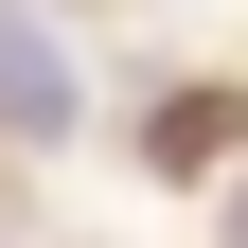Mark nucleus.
Masks as SVG:
<instances>
[{
  "label": "nucleus",
  "instance_id": "1",
  "mask_svg": "<svg viewBox=\"0 0 248 248\" xmlns=\"http://www.w3.org/2000/svg\"><path fill=\"white\" fill-rule=\"evenodd\" d=\"M0 124L18 142H71L89 124V71H71V36H53L36 0H0Z\"/></svg>",
  "mask_w": 248,
  "mask_h": 248
},
{
  "label": "nucleus",
  "instance_id": "2",
  "mask_svg": "<svg viewBox=\"0 0 248 248\" xmlns=\"http://www.w3.org/2000/svg\"><path fill=\"white\" fill-rule=\"evenodd\" d=\"M213 231H231V248H248V177H231V213H213Z\"/></svg>",
  "mask_w": 248,
  "mask_h": 248
}]
</instances>
